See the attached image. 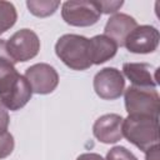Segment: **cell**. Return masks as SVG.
<instances>
[{
    "label": "cell",
    "instance_id": "obj_11",
    "mask_svg": "<svg viewBox=\"0 0 160 160\" xmlns=\"http://www.w3.org/2000/svg\"><path fill=\"white\" fill-rule=\"evenodd\" d=\"M136 26L138 22L132 16L122 12H116L106 21L104 35L111 39L118 45V48L124 46L125 40Z\"/></svg>",
    "mask_w": 160,
    "mask_h": 160
},
{
    "label": "cell",
    "instance_id": "obj_17",
    "mask_svg": "<svg viewBox=\"0 0 160 160\" xmlns=\"http://www.w3.org/2000/svg\"><path fill=\"white\" fill-rule=\"evenodd\" d=\"M15 146L14 136L9 131H4L0 134V159L8 158Z\"/></svg>",
    "mask_w": 160,
    "mask_h": 160
},
{
    "label": "cell",
    "instance_id": "obj_9",
    "mask_svg": "<svg viewBox=\"0 0 160 160\" xmlns=\"http://www.w3.org/2000/svg\"><path fill=\"white\" fill-rule=\"evenodd\" d=\"M159 30L151 25H138L125 40L124 46L134 54L154 52L159 46Z\"/></svg>",
    "mask_w": 160,
    "mask_h": 160
},
{
    "label": "cell",
    "instance_id": "obj_3",
    "mask_svg": "<svg viewBox=\"0 0 160 160\" xmlns=\"http://www.w3.org/2000/svg\"><path fill=\"white\" fill-rule=\"evenodd\" d=\"M122 136L141 151L159 144V119L128 115L122 121Z\"/></svg>",
    "mask_w": 160,
    "mask_h": 160
},
{
    "label": "cell",
    "instance_id": "obj_7",
    "mask_svg": "<svg viewBox=\"0 0 160 160\" xmlns=\"http://www.w3.org/2000/svg\"><path fill=\"white\" fill-rule=\"evenodd\" d=\"M94 90L100 99L115 100L125 90V79L116 68H104L94 76Z\"/></svg>",
    "mask_w": 160,
    "mask_h": 160
},
{
    "label": "cell",
    "instance_id": "obj_8",
    "mask_svg": "<svg viewBox=\"0 0 160 160\" xmlns=\"http://www.w3.org/2000/svg\"><path fill=\"white\" fill-rule=\"evenodd\" d=\"M24 78L29 82L31 91L40 95L52 92L59 85V75L56 70L45 62L34 64L28 68Z\"/></svg>",
    "mask_w": 160,
    "mask_h": 160
},
{
    "label": "cell",
    "instance_id": "obj_14",
    "mask_svg": "<svg viewBox=\"0 0 160 160\" xmlns=\"http://www.w3.org/2000/svg\"><path fill=\"white\" fill-rule=\"evenodd\" d=\"M26 6L29 11L38 18H46L52 15L56 9L60 6V1L52 0H29L26 1Z\"/></svg>",
    "mask_w": 160,
    "mask_h": 160
},
{
    "label": "cell",
    "instance_id": "obj_6",
    "mask_svg": "<svg viewBox=\"0 0 160 160\" xmlns=\"http://www.w3.org/2000/svg\"><path fill=\"white\" fill-rule=\"evenodd\" d=\"M64 21L72 26H91L101 16L96 1H65L61 6Z\"/></svg>",
    "mask_w": 160,
    "mask_h": 160
},
{
    "label": "cell",
    "instance_id": "obj_18",
    "mask_svg": "<svg viewBox=\"0 0 160 160\" xmlns=\"http://www.w3.org/2000/svg\"><path fill=\"white\" fill-rule=\"evenodd\" d=\"M101 14H116L124 1H96Z\"/></svg>",
    "mask_w": 160,
    "mask_h": 160
},
{
    "label": "cell",
    "instance_id": "obj_16",
    "mask_svg": "<svg viewBox=\"0 0 160 160\" xmlns=\"http://www.w3.org/2000/svg\"><path fill=\"white\" fill-rule=\"evenodd\" d=\"M105 160H138V158L124 146H114L108 151Z\"/></svg>",
    "mask_w": 160,
    "mask_h": 160
},
{
    "label": "cell",
    "instance_id": "obj_15",
    "mask_svg": "<svg viewBox=\"0 0 160 160\" xmlns=\"http://www.w3.org/2000/svg\"><path fill=\"white\" fill-rule=\"evenodd\" d=\"M18 19V12L12 2L0 0V35L11 29Z\"/></svg>",
    "mask_w": 160,
    "mask_h": 160
},
{
    "label": "cell",
    "instance_id": "obj_1",
    "mask_svg": "<svg viewBox=\"0 0 160 160\" xmlns=\"http://www.w3.org/2000/svg\"><path fill=\"white\" fill-rule=\"evenodd\" d=\"M32 91L26 79L20 75L14 62L0 58V101L8 110L16 111L31 99Z\"/></svg>",
    "mask_w": 160,
    "mask_h": 160
},
{
    "label": "cell",
    "instance_id": "obj_5",
    "mask_svg": "<svg viewBox=\"0 0 160 160\" xmlns=\"http://www.w3.org/2000/svg\"><path fill=\"white\" fill-rule=\"evenodd\" d=\"M8 52L15 62H25L39 54L40 40L36 32L30 29L18 30L6 41Z\"/></svg>",
    "mask_w": 160,
    "mask_h": 160
},
{
    "label": "cell",
    "instance_id": "obj_10",
    "mask_svg": "<svg viewBox=\"0 0 160 160\" xmlns=\"http://www.w3.org/2000/svg\"><path fill=\"white\" fill-rule=\"evenodd\" d=\"M124 119L118 114H105L92 125L94 136L104 144H115L122 139Z\"/></svg>",
    "mask_w": 160,
    "mask_h": 160
},
{
    "label": "cell",
    "instance_id": "obj_22",
    "mask_svg": "<svg viewBox=\"0 0 160 160\" xmlns=\"http://www.w3.org/2000/svg\"><path fill=\"white\" fill-rule=\"evenodd\" d=\"M0 58L11 60V58H10V55H9V52H8L6 41H5V40H2V39H0ZM11 61H12V60H11ZM12 62H14V61H12Z\"/></svg>",
    "mask_w": 160,
    "mask_h": 160
},
{
    "label": "cell",
    "instance_id": "obj_19",
    "mask_svg": "<svg viewBox=\"0 0 160 160\" xmlns=\"http://www.w3.org/2000/svg\"><path fill=\"white\" fill-rule=\"evenodd\" d=\"M9 122H10V118H9L8 109H6L5 105L0 101V134L4 132V131H8Z\"/></svg>",
    "mask_w": 160,
    "mask_h": 160
},
{
    "label": "cell",
    "instance_id": "obj_12",
    "mask_svg": "<svg viewBox=\"0 0 160 160\" xmlns=\"http://www.w3.org/2000/svg\"><path fill=\"white\" fill-rule=\"evenodd\" d=\"M124 75L130 80L132 86L155 88L158 85V69L146 62H125L122 65Z\"/></svg>",
    "mask_w": 160,
    "mask_h": 160
},
{
    "label": "cell",
    "instance_id": "obj_20",
    "mask_svg": "<svg viewBox=\"0 0 160 160\" xmlns=\"http://www.w3.org/2000/svg\"><path fill=\"white\" fill-rule=\"evenodd\" d=\"M159 149H160L159 144L151 146L150 149H148V150L145 151V158H146V160H159Z\"/></svg>",
    "mask_w": 160,
    "mask_h": 160
},
{
    "label": "cell",
    "instance_id": "obj_21",
    "mask_svg": "<svg viewBox=\"0 0 160 160\" xmlns=\"http://www.w3.org/2000/svg\"><path fill=\"white\" fill-rule=\"evenodd\" d=\"M76 160H105V159L101 155L95 154V152H85V154H81L80 156H78Z\"/></svg>",
    "mask_w": 160,
    "mask_h": 160
},
{
    "label": "cell",
    "instance_id": "obj_13",
    "mask_svg": "<svg viewBox=\"0 0 160 160\" xmlns=\"http://www.w3.org/2000/svg\"><path fill=\"white\" fill-rule=\"evenodd\" d=\"M89 42H90V58L92 65L104 64L105 61L114 58L118 51V45L104 34L95 35L94 38L89 39Z\"/></svg>",
    "mask_w": 160,
    "mask_h": 160
},
{
    "label": "cell",
    "instance_id": "obj_4",
    "mask_svg": "<svg viewBox=\"0 0 160 160\" xmlns=\"http://www.w3.org/2000/svg\"><path fill=\"white\" fill-rule=\"evenodd\" d=\"M125 109L129 115L158 118L160 112V96L155 88L129 86L124 92Z\"/></svg>",
    "mask_w": 160,
    "mask_h": 160
},
{
    "label": "cell",
    "instance_id": "obj_2",
    "mask_svg": "<svg viewBox=\"0 0 160 160\" xmlns=\"http://www.w3.org/2000/svg\"><path fill=\"white\" fill-rule=\"evenodd\" d=\"M58 58L72 70H86L92 62L90 58L89 39L82 35L65 34L60 36L55 44Z\"/></svg>",
    "mask_w": 160,
    "mask_h": 160
}]
</instances>
